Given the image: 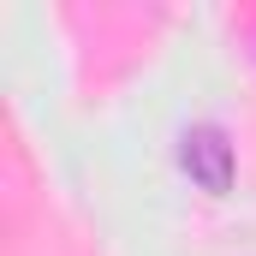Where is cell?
<instances>
[{
  "label": "cell",
  "instance_id": "1",
  "mask_svg": "<svg viewBox=\"0 0 256 256\" xmlns=\"http://www.w3.org/2000/svg\"><path fill=\"white\" fill-rule=\"evenodd\" d=\"M179 167L208 196H226L232 191V143H226V131L220 126H191L179 137Z\"/></svg>",
  "mask_w": 256,
  "mask_h": 256
}]
</instances>
